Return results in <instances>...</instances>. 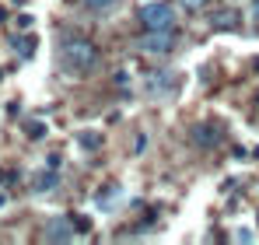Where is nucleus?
Returning <instances> with one entry per match:
<instances>
[{
	"label": "nucleus",
	"mask_w": 259,
	"mask_h": 245,
	"mask_svg": "<svg viewBox=\"0 0 259 245\" xmlns=\"http://www.w3.org/2000/svg\"><path fill=\"white\" fill-rule=\"evenodd\" d=\"M95 63H98V49L88 39H67L56 53V67L70 77H84L88 70H95Z\"/></svg>",
	"instance_id": "1"
},
{
	"label": "nucleus",
	"mask_w": 259,
	"mask_h": 245,
	"mask_svg": "<svg viewBox=\"0 0 259 245\" xmlns=\"http://www.w3.org/2000/svg\"><path fill=\"white\" fill-rule=\"evenodd\" d=\"M144 32H172L175 28V7L168 0H151V4H140L137 11Z\"/></svg>",
	"instance_id": "2"
},
{
	"label": "nucleus",
	"mask_w": 259,
	"mask_h": 245,
	"mask_svg": "<svg viewBox=\"0 0 259 245\" xmlns=\"http://www.w3.org/2000/svg\"><path fill=\"white\" fill-rule=\"evenodd\" d=\"M137 49L147 53V56H165V53L175 49V32H147L144 39L137 42Z\"/></svg>",
	"instance_id": "3"
},
{
	"label": "nucleus",
	"mask_w": 259,
	"mask_h": 245,
	"mask_svg": "<svg viewBox=\"0 0 259 245\" xmlns=\"http://www.w3.org/2000/svg\"><path fill=\"white\" fill-rule=\"evenodd\" d=\"M77 231H74V221L70 217H53V221H46V238L49 242H70Z\"/></svg>",
	"instance_id": "4"
},
{
	"label": "nucleus",
	"mask_w": 259,
	"mask_h": 245,
	"mask_svg": "<svg viewBox=\"0 0 259 245\" xmlns=\"http://www.w3.org/2000/svg\"><path fill=\"white\" fill-rule=\"evenodd\" d=\"M193 144H196V147H217V144H221V137H217L214 126H207V123H203V126H196V130H193Z\"/></svg>",
	"instance_id": "5"
},
{
	"label": "nucleus",
	"mask_w": 259,
	"mask_h": 245,
	"mask_svg": "<svg viewBox=\"0 0 259 245\" xmlns=\"http://www.w3.org/2000/svg\"><path fill=\"white\" fill-rule=\"evenodd\" d=\"M56 182H60V179H56V168H49L42 175H35V193H49Z\"/></svg>",
	"instance_id": "6"
},
{
	"label": "nucleus",
	"mask_w": 259,
	"mask_h": 245,
	"mask_svg": "<svg viewBox=\"0 0 259 245\" xmlns=\"http://www.w3.org/2000/svg\"><path fill=\"white\" fill-rule=\"evenodd\" d=\"M77 140H81V147H84V151H98V147H102V137H98L95 130H84Z\"/></svg>",
	"instance_id": "7"
},
{
	"label": "nucleus",
	"mask_w": 259,
	"mask_h": 245,
	"mask_svg": "<svg viewBox=\"0 0 259 245\" xmlns=\"http://www.w3.org/2000/svg\"><path fill=\"white\" fill-rule=\"evenodd\" d=\"M123 0H84L88 11H112V7H119Z\"/></svg>",
	"instance_id": "8"
},
{
	"label": "nucleus",
	"mask_w": 259,
	"mask_h": 245,
	"mask_svg": "<svg viewBox=\"0 0 259 245\" xmlns=\"http://www.w3.org/2000/svg\"><path fill=\"white\" fill-rule=\"evenodd\" d=\"M14 46H18L21 56H32L35 53V39H14Z\"/></svg>",
	"instance_id": "9"
},
{
	"label": "nucleus",
	"mask_w": 259,
	"mask_h": 245,
	"mask_svg": "<svg viewBox=\"0 0 259 245\" xmlns=\"http://www.w3.org/2000/svg\"><path fill=\"white\" fill-rule=\"evenodd\" d=\"M179 4H182L186 11H193V14H196V11H203V7H207L210 0H179Z\"/></svg>",
	"instance_id": "10"
},
{
	"label": "nucleus",
	"mask_w": 259,
	"mask_h": 245,
	"mask_svg": "<svg viewBox=\"0 0 259 245\" xmlns=\"http://www.w3.org/2000/svg\"><path fill=\"white\" fill-rule=\"evenodd\" d=\"M28 137H32V140H42V137H46V126H42V123H32V126H28Z\"/></svg>",
	"instance_id": "11"
},
{
	"label": "nucleus",
	"mask_w": 259,
	"mask_h": 245,
	"mask_svg": "<svg viewBox=\"0 0 259 245\" xmlns=\"http://www.w3.org/2000/svg\"><path fill=\"white\" fill-rule=\"evenodd\" d=\"M74 217H77V221H74V231H91V217H81V214H74Z\"/></svg>",
	"instance_id": "12"
},
{
	"label": "nucleus",
	"mask_w": 259,
	"mask_h": 245,
	"mask_svg": "<svg viewBox=\"0 0 259 245\" xmlns=\"http://www.w3.org/2000/svg\"><path fill=\"white\" fill-rule=\"evenodd\" d=\"M32 21H35V18H32V14H21V18H18V28H28V25H32Z\"/></svg>",
	"instance_id": "13"
},
{
	"label": "nucleus",
	"mask_w": 259,
	"mask_h": 245,
	"mask_svg": "<svg viewBox=\"0 0 259 245\" xmlns=\"http://www.w3.org/2000/svg\"><path fill=\"white\" fill-rule=\"evenodd\" d=\"M252 18H256V21H259V4H256V7H252Z\"/></svg>",
	"instance_id": "14"
}]
</instances>
